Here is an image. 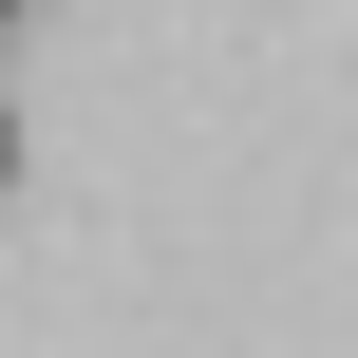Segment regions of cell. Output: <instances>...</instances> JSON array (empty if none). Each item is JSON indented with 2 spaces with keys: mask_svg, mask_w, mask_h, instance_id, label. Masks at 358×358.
Returning a JSON list of instances; mask_svg holds the SVG:
<instances>
[{
  "mask_svg": "<svg viewBox=\"0 0 358 358\" xmlns=\"http://www.w3.org/2000/svg\"><path fill=\"white\" fill-rule=\"evenodd\" d=\"M0 170H19V113H0Z\"/></svg>",
  "mask_w": 358,
  "mask_h": 358,
  "instance_id": "1",
  "label": "cell"
},
{
  "mask_svg": "<svg viewBox=\"0 0 358 358\" xmlns=\"http://www.w3.org/2000/svg\"><path fill=\"white\" fill-rule=\"evenodd\" d=\"M0 19H19V0H0Z\"/></svg>",
  "mask_w": 358,
  "mask_h": 358,
  "instance_id": "2",
  "label": "cell"
}]
</instances>
